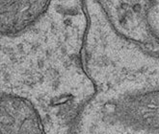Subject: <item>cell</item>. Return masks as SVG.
Listing matches in <instances>:
<instances>
[{
    "mask_svg": "<svg viewBox=\"0 0 159 134\" xmlns=\"http://www.w3.org/2000/svg\"><path fill=\"white\" fill-rule=\"evenodd\" d=\"M114 31L125 40L148 53L157 55L156 45L148 30V1H98Z\"/></svg>",
    "mask_w": 159,
    "mask_h": 134,
    "instance_id": "obj_3",
    "label": "cell"
},
{
    "mask_svg": "<svg viewBox=\"0 0 159 134\" xmlns=\"http://www.w3.org/2000/svg\"><path fill=\"white\" fill-rule=\"evenodd\" d=\"M147 22L149 33L156 45L157 55H159V1H148Z\"/></svg>",
    "mask_w": 159,
    "mask_h": 134,
    "instance_id": "obj_5",
    "label": "cell"
},
{
    "mask_svg": "<svg viewBox=\"0 0 159 134\" xmlns=\"http://www.w3.org/2000/svg\"><path fill=\"white\" fill-rule=\"evenodd\" d=\"M85 34L52 4L24 33L0 36V134H70L96 91L81 62Z\"/></svg>",
    "mask_w": 159,
    "mask_h": 134,
    "instance_id": "obj_1",
    "label": "cell"
},
{
    "mask_svg": "<svg viewBox=\"0 0 159 134\" xmlns=\"http://www.w3.org/2000/svg\"><path fill=\"white\" fill-rule=\"evenodd\" d=\"M50 1H0V36H16L43 15Z\"/></svg>",
    "mask_w": 159,
    "mask_h": 134,
    "instance_id": "obj_4",
    "label": "cell"
},
{
    "mask_svg": "<svg viewBox=\"0 0 159 134\" xmlns=\"http://www.w3.org/2000/svg\"><path fill=\"white\" fill-rule=\"evenodd\" d=\"M84 8L81 62L96 91L70 134H159V55L120 36L98 1Z\"/></svg>",
    "mask_w": 159,
    "mask_h": 134,
    "instance_id": "obj_2",
    "label": "cell"
}]
</instances>
